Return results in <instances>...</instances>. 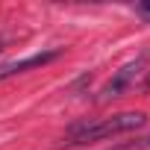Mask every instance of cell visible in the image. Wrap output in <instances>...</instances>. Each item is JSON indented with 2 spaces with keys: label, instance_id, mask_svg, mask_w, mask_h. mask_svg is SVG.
Instances as JSON below:
<instances>
[{
  "label": "cell",
  "instance_id": "1",
  "mask_svg": "<svg viewBox=\"0 0 150 150\" xmlns=\"http://www.w3.org/2000/svg\"><path fill=\"white\" fill-rule=\"evenodd\" d=\"M147 124L144 112H118L112 118H97V121H77L71 124L62 135V147H83L91 141H106L132 129H141Z\"/></svg>",
  "mask_w": 150,
  "mask_h": 150
},
{
  "label": "cell",
  "instance_id": "2",
  "mask_svg": "<svg viewBox=\"0 0 150 150\" xmlns=\"http://www.w3.org/2000/svg\"><path fill=\"white\" fill-rule=\"evenodd\" d=\"M147 62H150V50H141L135 59L124 62V65L112 74V77L103 83V88H100V100H115V97L127 94V91L138 83L141 74H147Z\"/></svg>",
  "mask_w": 150,
  "mask_h": 150
},
{
  "label": "cell",
  "instance_id": "3",
  "mask_svg": "<svg viewBox=\"0 0 150 150\" xmlns=\"http://www.w3.org/2000/svg\"><path fill=\"white\" fill-rule=\"evenodd\" d=\"M59 56H65V47H47L41 53H33V56H24V59H12V62H3L0 65V83L3 80H12L24 71H33V68H44L50 62H56Z\"/></svg>",
  "mask_w": 150,
  "mask_h": 150
},
{
  "label": "cell",
  "instance_id": "4",
  "mask_svg": "<svg viewBox=\"0 0 150 150\" xmlns=\"http://www.w3.org/2000/svg\"><path fill=\"white\" fill-rule=\"evenodd\" d=\"M112 150H150V135H141V138H132V141H124Z\"/></svg>",
  "mask_w": 150,
  "mask_h": 150
},
{
  "label": "cell",
  "instance_id": "5",
  "mask_svg": "<svg viewBox=\"0 0 150 150\" xmlns=\"http://www.w3.org/2000/svg\"><path fill=\"white\" fill-rule=\"evenodd\" d=\"M135 15H138L141 21H147V24H150V0H144V3H138V6H135Z\"/></svg>",
  "mask_w": 150,
  "mask_h": 150
},
{
  "label": "cell",
  "instance_id": "6",
  "mask_svg": "<svg viewBox=\"0 0 150 150\" xmlns=\"http://www.w3.org/2000/svg\"><path fill=\"white\" fill-rule=\"evenodd\" d=\"M141 88H144V91H150V71L144 74V83H141Z\"/></svg>",
  "mask_w": 150,
  "mask_h": 150
},
{
  "label": "cell",
  "instance_id": "7",
  "mask_svg": "<svg viewBox=\"0 0 150 150\" xmlns=\"http://www.w3.org/2000/svg\"><path fill=\"white\" fill-rule=\"evenodd\" d=\"M0 50H3V41H0Z\"/></svg>",
  "mask_w": 150,
  "mask_h": 150
}]
</instances>
